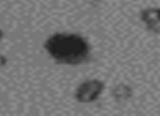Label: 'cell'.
Wrapping results in <instances>:
<instances>
[{
  "instance_id": "cell-3",
  "label": "cell",
  "mask_w": 160,
  "mask_h": 116,
  "mask_svg": "<svg viewBox=\"0 0 160 116\" xmlns=\"http://www.w3.org/2000/svg\"><path fill=\"white\" fill-rule=\"evenodd\" d=\"M142 19H143L144 22L149 25V24L156 22L157 20L160 19V9H156V8H150L147 9V10H144L142 12Z\"/></svg>"
},
{
  "instance_id": "cell-6",
  "label": "cell",
  "mask_w": 160,
  "mask_h": 116,
  "mask_svg": "<svg viewBox=\"0 0 160 116\" xmlns=\"http://www.w3.org/2000/svg\"><path fill=\"white\" fill-rule=\"evenodd\" d=\"M3 37H4V33H3V30L0 28V41H1L2 39H3Z\"/></svg>"
},
{
  "instance_id": "cell-5",
  "label": "cell",
  "mask_w": 160,
  "mask_h": 116,
  "mask_svg": "<svg viewBox=\"0 0 160 116\" xmlns=\"http://www.w3.org/2000/svg\"><path fill=\"white\" fill-rule=\"evenodd\" d=\"M8 58L4 54H2V53H0V67H4L8 64Z\"/></svg>"
},
{
  "instance_id": "cell-2",
  "label": "cell",
  "mask_w": 160,
  "mask_h": 116,
  "mask_svg": "<svg viewBox=\"0 0 160 116\" xmlns=\"http://www.w3.org/2000/svg\"><path fill=\"white\" fill-rule=\"evenodd\" d=\"M103 88L100 80L92 79L82 82L75 90V99L81 103H89L95 101Z\"/></svg>"
},
{
  "instance_id": "cell-4",
  "label": "cell",
  "mask_w": 160,
  "mask_h": 116,
  "mask_svg": "<svg viewBox=\"0 0 160 116\" xmlns=\"http://www.w3.org/2000/svg\"><path fill=\"white\" fill-rule=\"evenodd\" d=\"M148 27H149L152 30H155V32L160 33V19L157 20V21L154 22V23L149 24V25H148Z\"/></svg>"
},
{
  "instance_id": "cell-1",
  "label": "cell",
  "mask_w": 160,
  "mask_h": 116,
  "mask_svg": "<svg viewBox=\"0 0 160 116\" xmlns=\"http://www.w3.org/2000/svg\"><path fill=\"white\" fill-rule=\"evenodd\" d=\"M44 49L57 63L67 65L85 62L91 51L86 39L73 33H55L45 41Z\"/></svg>"
}]
</instances>
